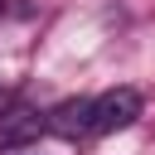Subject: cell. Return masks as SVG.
I'll list each match as a JSON object with an SVG mask.
<instances>
[{"instance_id": "cell-1", "label": "cell", "mask_w": 155, "mask_h": 155, "mask_svg": "<svg viewBox=\"0 0 155 155\" xmlns=\"http://www.w3.org/2000/svg\"><path fill=\"white\" fill-rule=\"evenodd\" d=\"M140 116V92L136 87H116V92H102L92 102V131H126L131 121Z\"/></svg>"}, {"instance_id": "cell-2", "label": "cell", "mask_w": 155, "mask_h": 155, "mask_svg": "<svg viewBox=\"0 0 155 155\" xmlns=\"http://www.w3.org/2000/svg\"><path fill=\"white\" fill-rule=\"evenodd\" d=\"M39 131H48L44 111H34V107H10V111H0V145H24V140H34Z\"/></svg>"}, {"instance_id": "cell-3", "label": "cell", "mask_w": 155, "mask_h": 155, "mask_svg": "<svg viewBox=\"0 0 155 155\" xmlns=\"http://www.w3.org/2000/svg\"><path fill=\"white\" fill-rule=\"evenodd\" d=\"M44 121H48V131H58V136H87V131H92V102H87V97H68V102H58Z\"/></svg>"}, {"instance_id": "cell-4", "label": "cell", "mask_w": 155, "mask_h": 155, "mask_svg": "<svg viewBox=\"0 0 155 155\" xmlns=\"http://www.w3.org/2000/svg\"><path fill=\"white\" fill-rule=\"evenodd\" d=\"M0 5H5V0H0Z\"/></svg>"}]
</instances>
